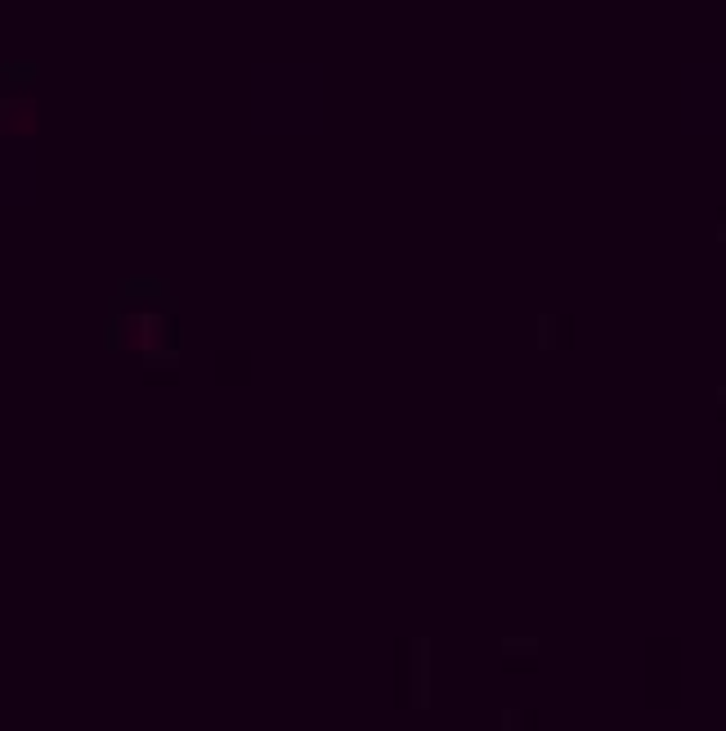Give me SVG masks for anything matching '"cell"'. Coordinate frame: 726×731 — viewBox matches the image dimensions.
I'll use <instances>...</instances> for the list:
<instances>
[{"mask_svg":"<svg viewBox=\"0 0 726 731\" xmlns=\"http://www.w3.org/2000/svg\"><path fill=\"white\" fill-rule=\"evenodd\" d=\"M0 126H5L9 135H32L36 131V104L32 99L9 95L5 104H0Z\"/></svg>","mask_w":726,"mask_h":731,"instance_id":"cell-2","label":"cell"},{"mask_svg":"<svg viewBox=\"0 0 726 731\" xmlns=\"http://www.w3.org/2000/svg\"><path fill=\"white\" fill-rule=\"evenodd\" d=\"M117 301L121 305H157V310H166L175 319V310H180V296L171 292V283L162 279V274H126V279L117 283Z\"/></svg>","mask_w":726,"mask_h":731,"instance_id":"cell-1","label":"cell"},{"mask_svg":"<svg viewBox=\"0 0 726 731\" xmlns=\"http://www.w3.org/2000/svg\"><path fill=\"white\" fill-rule=\"evenodd\" d=\"M561 346V319L552 310L538 314V350H556Z\"/></svg>","mask_w":726,"mask_h":731,"instance_id":"cell-5","label":"cell"},{"mask_svg":"<svg viewBox=\"0 0 726 731\" xmlns=\"http://www.w3.org/2000/svg\"><path fill=\"white\" fill-rule=\"evenodd\" d=\"M36 63L32 59H14V63H5V68H0V81H9V86H32L36 81Z\"/></svg>","mask_w":726,"mask_h":731,"instance_id":"cell-4","label":"cell"},{"mask_svg":"<svg viewBox=\"0 0 726 731\" xmlns=\"http://www.w3.org/2000/svg\"><path fill=\"white\" fill-rule=\"evenodd\" d=\"M139 359H144L148 368H175V364H180V359H184V346H180V337H175V341H162V346L144 350V355H139Z\"/></svg>","mask_w":726,"mask_h":731,"instance_id":"cell-3","label":"cell"}]
</instances>
